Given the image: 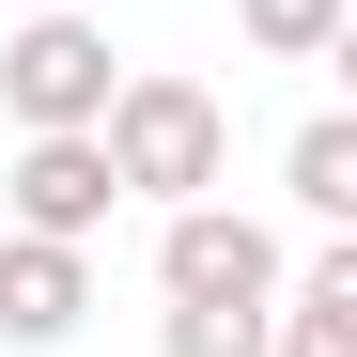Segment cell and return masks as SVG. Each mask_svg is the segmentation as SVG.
Returning a JSON list of instances; mask_svg holds the SVG:
<instances>
[{"instance_id": "7a4b0ae2", "label": "cell", "mask_w": 357, "mask_h": 357, "mask_svg": "<svg viewBox=\"0 0 357 357\" xmlns=\"http://www.w3.org/2000/svg\"><path fill=\"white\" fill-rule=\"evenodd\" d=\"M109 31L78 16V0H47V16H16L0 31V109H16V140H47V125H93L109 109Z\"/></svg>"}, {"instance_id": "8992f818", "label": "cell", "mask_w": 357, "mask_h": 357, "mask_svg": "<svg viewBox=\"0 0 357 357\" xmlns=\"http://www.w3.org/2000/svg\"><path fill=\"white\" fill-rule=\"evenodd\" d=\"M264 357H357V249H326V264H280V295H264Z\"/></svg>"}, {"instance_id": "30bf717a", "label": "cell", "mask_w": 357, "mask_h": 357, "mask_svg": "<svg viewBox=\"0 0 357 357\" xmlns=\"http://www.w3.org/2000/svg\"><path fill=\"white\" fill-rule=\"evenodd\" d=\"M16 16H47V0H16Z\"/></svg>"}, {"instance_id": "277c9868", "label": "cell", "mask_w": 357, "mask_h": 357, "mask_svg": "<svg viewBox=\"0 0 357 357\" xmlns=\"http://www.w3.org/2000/svg\"><path fill=\"white\" fill-rule=\"evenodd\" d=\"M0 202H16V233H63V249H93L125 187H109L93 125H47V140H16V171H0Z\"/></svg>"}, {"instance_id": "9c48e42d", "label": "cell", "mask_w": 357, "mask_h": 357, "mask_svg": "<svg viewBox=\"0 0 357 357\" xmlns=\"http://www.w3.org/2000/svg\"><path fill=\"white\" fill-rule=\"evenodd\" d=\"M155 357H264V311H171Z\"/></svg>"}, {"instance_id": "5b68a950", "label": "cell", "mask_w": 357, "mask_h": 357, "mask_svg": "<svg viewBox=\"0 0 357 357\" xmlns=\"http://www.w3.org/2000/svg\"><path fill=\"white\" fill-rule=\"evenodd\" d=\"M93 311V249H63V233H0V342H78Z\"/></svg>"}, {"instance_id": "52a82bcc", "label": "cell", "mask_w": 357, "mask_h": 357, "mask_svg": "<svg viewBox=\"0 0 357 357\" xmlns=\"http://www.w3.org/2000/svg\"><path fill=\"white\" fill-rule=\"evenodd\" d=\"M280 187H295V218H357V125H342V109H311V125H295V155H280Z\"/></svg>"}, {"instance_id": "ba28073f", "label": "cell", "mask_w": 357, "mask_h": 357, "mask_svg": "<svg viewBox=\"0 0 357 357\" xmlns=\"http://www.w3.org/2000/svg\"><path fill=\"white\" fill-rule=\"evenodd\" d=\"M342 16H357V0H233V31H249L264 63H311V47H342Z\"/></svg>"}, {"instance_id": "3957f363", "label": "cell", "mask_w": 357, "mask_h": 357, "mask_svg": "<svg viewBox=\"0 0 357 357\" xmlns=\"http://www.w3.org/2000/svg\"><path fill=\"white\" fill-rule=\"evenodd\" d=\"M155 295L171 311H264L280 295V233L233 202H155Z\"/></svg>"}, {"instance_id": "6da1fadb", "label": "cell", "mask_w": 357, "mask_h": 357, "mask_svg": "<svg viewBox=\"0 0 357 357\" xmlns=\"http://www.w3.org/2000/svg\"><path fill=\"white\" fill-rule=\"evenodd\" d=\"M93 155H109V187H140V202H218V171H233V109L202 78H171V63H125L93 109Z\"/></svg>"}]
</instances>
